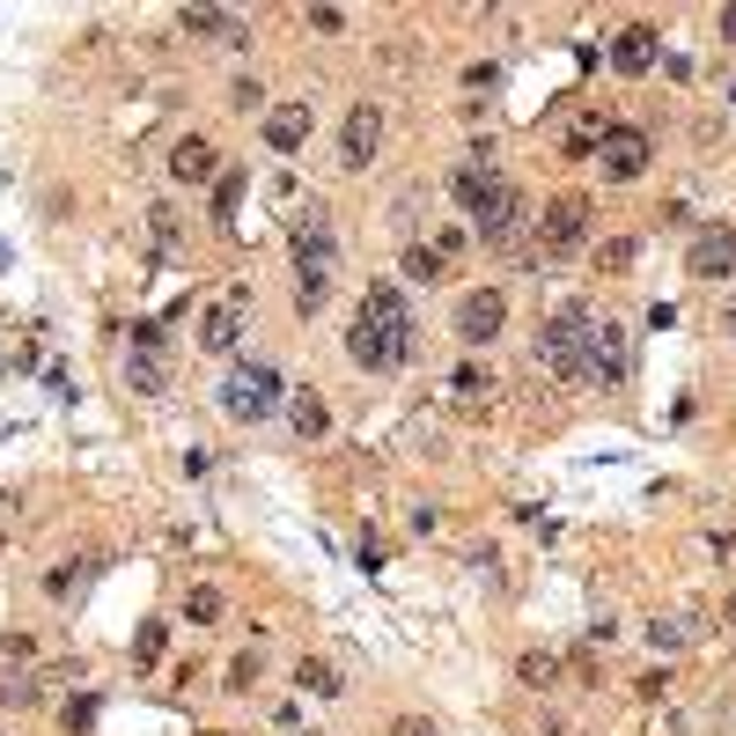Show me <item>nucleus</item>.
I'll use <instances>...</instances> for the list:
<instances>
[{
    "mask_svg": "<svg viewBox=\"0 0 736 736\" xmlns=\"http://www.w3.org/2000/svg\"><path fill=\"white\" fill-rule=\"evenodd\" d=\"M501 324H509V294L501 288H471L465 302H457V339L465 346H487Z\"/></svg>",
    "mask_w": 736,
    "mask_h": 736,
    "instance_id": "obj_12",
    "label": "nucleus"
},
{
    "mask_svg": "<svg viewBox=\"0 0 736 736\" xmlns=\"http://www.w3.org/2000/svg\"><path fill=\"white\" fill-rule=\"evenodd\" d=\"M634 236H612V244H596V266H604V272H626V266H634Z\"/></svg>",
    "mask_w": 736,
    "mask_h": 736,
    "instance_id": "obj_27",
    "label": "nucleus"
},
{
    "mask_svg": "<svg viewBox=\"0 0 736 736\" xmlns=\"http://www.w3.org/2000/svg\"><path fill=\"white\" fill-rule=\"evenodd\" d=\"M170 177H177V185H214V177H221V155H214V141H199V133H185V141L170 147Z\"/></svg>",
    "mask_w": 736,
    "mask_h": 736,
    "instance_id": "obj_15",
    "label": "nucleus"
},
{
    "mask_svg": "<svg viewBox=\"0 0 736 736\" xmlns=\"http://www.w3.org/2000/svg\"><path fill=\"white\" fill-rule=\"evenodd\" d=\"M30 656H37V640H30V634H0V678H8V670H23Z\"/></svg>",
    "mask_w": 736,
    "mask_h": 736,
    "instance_id": "obj_26",
    "label": "nucleus"
},
{
    "mask_svg": "<svg viewBox=\"0 0 736 736\" xmlns=\"http://www.w3.org/2000/svg\"><path fill=\"white\" fill-rule=\"evenodd\" d=\"M244 324H250V288L214 294L207 317H199V354H236V346H244Z\"/></svg>",
    "mask_w": 736,
    "mask_h": 736,
    "instance_id": "obj_7",
    "label": "nucleus"
},
{
    "mask_svg": "<svg viewBox=\"0 0 736 736\" xmlns=\"http://www.w3.org/2000/svg\"><path fill=\"white\" fill-rule=\"evenodd\" d=\"M656 59H662V37L648 23H626V30H618V45H612V67L618 74H648Z\"/></svg>",
    "mask_w": 736,
    "mask_h": 736,
    "instance_id": "obj_17",
    "label": "nucleus"
},
{
    "mask_svg": "<svg viewBox=\"0 0 736 736\" xmlns=\"http://www.w3.org/2000/svg\"><path fill=\"white\" fill-rule=\"evenodd\" d=\"M515 678H523V685H545V692H553V685H560V662H553V656H523V662H515Z\"/></svg>",
    "mask_w": 736,
    "mask_h": 736,
    "instance_id": "obj_25",
    "label": "nucleus"
},
{
    "mask_svg": "<svg viewBox=\"0 0 736 736\" xmlns=\"http://www.w3.org/2000/svg\"><path fill=\"white\" fill-rule=\"evenodd\" d=\"M236 207H244V170H221L214 177V221H236Z\"/></svg>",
    "mask_w": 736,
    "mask_h": 736,
    "instance_id": "obj_24",
    "label": "nucleus"
},
{
    "mask_svg": "<svg viewBox=\"0 0 736 736\" xmlns=\"http://www.w3.org/2000/svg\"><path fill=\"white\" fill-rule=\"evenodd\" d=\"M531 228H538V250H545V258H560V250H582V244H589V199H582V192L545 199V214L531 221Z\"/></svg>",
    "mask_w": 736,
    "mask_h": 736,
    "instance_id": "obj_6",
    "label": "nucleus"
},
{
    "mask_svg": "<svg viewBox=\"0 0 736 736\" xmlns=\"http://www.w3.org/2000/svg\"><path fill=\"white\" fill-rule=\"evenodd\" d=\"M465 250V228H442L435 244H405V280H420V288H435V280H449V258Z\"/></svg>",
    "mask_w": 736,
    "mask_h": 736,
    "instance_id": "obj_13",
    "label": "nucleus"
},
{
    "mask_svg": "<svg viewBox=\"0 0 736 736\" xmlns=\"http://www.w3.org/2000/svg\"><path fill=\"white\" fill-rule=\"evenodd\" d=\"M692 280H722V272H736V228H707L700 244H692Z\"/></svg>",
    "mask_w": 736,
    "mask_h": 736,
    "instance_id": "obj_16",
    "label": "nucleus"
},
{
    "mask_svg": "<svg viewBox=\"0 0 736 736\" xmlns=\"http://www.w3.org/2000/svg\"><path fill=\"white\" fill-rule=\"evenodd\" d=\"M288 420H294V435H324V427H332V413H324L317 391H294L288 398Z\"/></svg>",
    "mask_w": 736,
    "mask_h": 736,
    "instance_id": "obj_23",
    "label": "nucleus"
},
{
    "mask_svg": "<svg viewBox=\"0 0 736 736\" xmlns=\"http://www.w3.org/2000/svg\"><path fill=\"white\" fill-rule=\"evenodd\" d=\"M634 376V339L626 324H589V346H582V383H626Z\"/></svg>",
    "mask_w": 736,
    "mask_h": 736,
    "instance_id": "obj_5",
    "label": "nucleus"
},
{
    "mask_svg": "<svg viewBox=\"0 0 736 736\" xmlns=\"http://www.w3.org/2000/svg\"><path fill=\"white\" fill-rule=\"evenodd\" d=\"M89 714H97V700H67V714H59V722H67V729H89Z\"/></svg>",
    "mask_w": 736,
    "mask_h": 736,
    "instance_id": "obj_31",
    "label": "nucleus"
},
{
    "mask_svg": "<svg viewBox=\"0 0 736 736\" xmlns=\"http://www.w3.org/2000/svg\"><path fill=\"white\" fill-rule=\"evenodd\" d=\"M501 185H509V177L493 170V155H465V163H457V177H449V192L465 199L471 214H479V207H487V199L501 192Z\"/></svg>",
    "mask_w": 736,
    "mask_h": 736,
    "instance_id": "obj_14",
    "label": "nucleus"
},
{
    "mask_svg": "<svg viewBox=\"0 0 736 736\" xmlns=\"http://www.w3.org/2000/svg\"><path fill=\"white\" fill-rule=\"evenodd\" d=\"M74 582H81V567H52V575H45V589H52V596H67Z\"/></svg>",
    "mask_w": 736,
    "mask_h": 736,
    "instance_id": "obj_32",
    "label": "nucleus"
},
{
    "mask_svg": "<svg viewBox=\"0 0 736 736\" xmlns=\"http://www.w3.org/2000/svg\"><path fill=\"white\" fill-rule=\"evenodd\" d=\"M391 736H435V729H427V722H420V714H405V722H398Z\"/></svg>",
    "mask_w": 736,
    "mask_h": 736,
    "instance_id": "obj_33",
    "label": "nucleus"
},
{
    "mask_svg": "<svg viewBox=\"0 0 736 736\" xmlns=\"http://www.w3.org/2000/svg\"><path fill=\"white\" fill-rule=\"evenodd\" d=\"M413 339H420V324H413V310H405V294H398L391 280H368L361 310H354V332H346V354H354L368 376H391V368L413 361Z\"/></svg>",
    "mask_w": 736,
    "mask_h": 736,
    "instance_id": "obj_1",
    "label": "nucleus"
},
{
    "mask_svg": "<svg viewBox=\"0 0 736 736\" xmlns=\"http://www.w3.org/2000/svg\"><path fill=\"white\" fill-rule=\"evenodd\" d=\"M722 618H729V626H736V596H729V604H722Z\"/></svg>",
    "mask_w": 736,
    "mask_h": 736,
    "instance_id": "obj_35",
    "label": "nucleus"
},
{
    "mask_svg": "<svg viewBox=\"0 0 736 736\" xmlns=\"http://www.w3.org/2000/svg\"><path fill=\"white\" fill-rule=\"evenodd\" d=\"M185 30L192 37H221V45H244V23L228 8H185Z\"/></svg>",
    "mask_w": 736,
    "mask_h": 736,
    "instance_id": "obj_21",
    "label": "nucleus"
},
{
    "mask_svg": "<svg viewBox=\"0 0 736 736\" xmlns=\"http://www.w3.org/2000/svg\"><path fill=\"white\" fill-rule=\"evenodd\" d=\"M288 250H294V310H302V317H317L324 302H332V272H339V236H332V221H324L317 207H310V214H294Z\"/></svg>",
    "mask_w": 736,
    "mask_h": 736,
    "instance_id": "obj_2",
    "label": "nucleus"
},
{
    "mask_svg": "<svg viewBox=\"0 0 736 736\" xmlns=\"http://www.w3.org/2000/svg\"><path fill=\"white\" fill-rule=\"evenodd\" d=\"M589 310L582 302H567V310H553V317L538 324V368L545 376H560V383H582V346H589Z\"/></svg>",
    "mask_w": 736,
    "mask_h": 736,
    "instance_id": "obj_3",
    "label": "nucleus"
},
{
    "mask_svg": "<svg viewBox=\"0 0 736 736\" xmlns=\"http://www.w3.org/2000/svg\"><path fill=\"white\" fill-rule=\"evenodd\" d=\"M376 147H383V103H354L339 133V170H368Z\"/></svg>",
    "mask_w": 736,
    "mask_h": 736,
    "instance_id": "obj_11",
    "label": "nucleus"
},
{
    "mask_svg": "<svg viewBox=\"0 0 736 736\" xmlns=\"http://www.w3.org/2000/svg\"><path fill=\"white\" fill-rule=\"evenodd\" d=\"M471 221H479V244H487V250H509L515 236L531 228V199L515 192V185H501V192H493V199H487V207H479Z\"/></svg>",
    "mask_w": 736,
    "mask_h": 736,
    "instance_id": "obj_9",
    "label": "nucleus"
},
{
    "mask_svg": "<svg viewBox=\"0 0 736 736\" xmlns=\"http://www.w3.org/2000/svg\"><path fill=\"white\" fill-rule=\"evenodd\" d=\"M700 634H707V618H700V612H656V618H648V634H640V640H648V648H656V656H662V648H692V640H700Z\"/></svg>",
    "mask_w": 736,
    "mask_h": 736,
    "instance_id": "obj_18",
    "label": "nucleus"
},
{
    "mask_svg": "<svg viewBox=\"0 0 736 736\" xmlns=\"http://www.w3.org/2000/svg\"><path fill=\"white\" fill-rule=\"evenodd\" d=\"M125 383H133L141 398H163V391H170V339H163V324H141V332H133Z\"/></svg>",
    "mask_w": 736,
    "mask_h": 736,
    "instance_id": "obj_8",
    "label": "nucleus"
},
{
    "mask_svg": "<svg viewBox=\"0 0 736 736\" xmlns=\"http://www.w3.org/2000/svg\"><path fill=\"white\" fill-rule=\"evenodd\" d=\"M185 612H192L199 626H214V618H221V589H192V596H185Z\"/></svg>",
    "mask_w": 736,
    "mask_h": 736,
    "instance_id": "obj_29",
    "label": "nucleus"
},
{
    "mask_svg": "<svg viewBox=\"0 0 736 736\" xmlns=\"http://www.w3.org/2000/svg\"><path fill=\"white\" fill-rule=\"evenodd\" d=\"M449 405H457V413H479V405H493V376H487L479 361H465L457 376H449Z\"/></svg>",
    "mask_w": 736,
    "mask_h": 736,
    "instance_id": "obj_20",
    "label": "nucleus"
},
{
    "mask_svg": "<svg viewBox=\"0 0 736 736\" xmlns=\"http://www.w3.org/2000/svg\"><path fill=\"white\" fill-rule=\"evenodd\" d=\"M729 332H736V302H729Z\"/></svg>",
    "mask_w": 736,
    "mask_h": 736,
    "instance_id": "obj_36",
    "label": "nucleus"
},
{
    "mask_svg": "<svg viewBox=\"0 0 736 736\" xmlns=\"http://www.w3.org/2000/svg\"><path fill=\"white\" fill-rule=\"evenodd\" d=\"M596 170L612 177V185H634L648 170V133L640 125H604V141H596Z\"/></svg>",
    "mask_w": 736,
    "mask_h": 736,
    "instance_id": "obj_10",
    "label": "nucleus"
},
{
    "mask_svg": "<svg viewBox=\"0 0 736 736\" xmlns=\"http://www.w3.org/2000/svg\"><path fill=\"white\" fill-rule=\"evenodd\" d=\"M722 37H729V45H736V8H722Z\"/></svg>",
    "mask_w": 736,
    "mask_h": 736,
    "instance_id": "obj_34",
    "label": "nucleus"
},
{
    "mask_svg": "<svg viewBox=\"0 0 736 736\" xmlns=\"http://www.w3.org/2000/svg\"><path fill=\"white\" fill-rule=\"evenodd\" d=\"M147 221H155V244L170 250V244H177V214H170V207H155V214H147Z\"/></svg>",
    "mask_w": 736,
    "mask_h": 736,
    "instance_id": "obj_30",
    "label": "nucleus"
},
{
    "mask_svg": "<svg viewBox=\"0 0 736 736\" xmlns=\"http://www.w3.org/2000/svg\"><path fill=\"white\" fill-rule=\"evenodd\" d=\"M163 648H170V634H163V626H141V640H133V662H163Z\"/></svg>",
    "mask_w": 736,
    "mask_h": 736,
    "instance_id": "obj_28",
    "label": "nucleus"
},
{
    "mask_svg": "<svg viewBox=\"0 0 736 736\" xmlns=\"http://www.w3.org/2000/svg\"><path fill=\"white\" fill-rule=\"evenodd\" d=\"M302 141H310V103H272V111H266V147L294 155Z\"/></svg>",
    "mask_w": 736,
    "mask_h": 736,
    "instance_id": "obj_19",
    "label": "nucleus"
},
{
    "mask_svg": "<svg viewBox=\"0 0 736 736\" xmlns=\"http://www.w3.org/2000/svg\"><path fill=\"white\" fill-rule=\"evenodd\" d=\"M294 685H302V692H317V700H339V692H346V678H339V662L302 656V662H294Z\"/></svg>",
    "mask_w": 736,
    "mask_h": 736,
    "instance_id": "obj_22",
    "label": "nucleus"
},
{
    "mask_svg": "<svg viewBox=\"0 0 736 736\" xmlns=\"http://www.w3.org/2000/svg\"><path fill=\"white\" fill-rule=\"evenodd\" d=\"M221 413L228 420H272L280 413V368L272 361H244L221 383Z\"/></svg>",
    "mask_w": 736,
    "mask_h": 736,
    "instance_id": "obj_4",
    "label": "nucleus"
}]
</instances>
